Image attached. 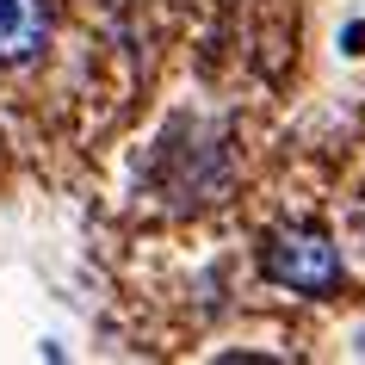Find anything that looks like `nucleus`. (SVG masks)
<instances>
[{"label":"nucleus","mask_w":365,"mask_h":365,"mask_svg":"<svg viewBox=\"0 0 365 365\" xmlns=\"http://www.w3.org/2000/svg\"><path fill=\"white\" fill-rule=\"evenodd\" d=\"M260 272L291 291H334L341 285V248L316 223H285L260 242Z\"/></svg>","instance_id":"f257e3e1"},{"label":"nucleus","mask_w":365,"mask_h":365,"mask_svg":"<svg viewBox=\"0 0 365 365\" xmlns=\"http://www.w3.org/2000/svg\"><path fill=\"white\" fill-rule=\"evenodd\" d=\"M50 43V0H0V68H19Z\"/></svg>","instance_id":"f03ea898"},{"label":"nucleus","mask_w":365,"mask_h":365,"mask_svg":"<svg viewBox=\"0 0 365 365\" xmlns=\"http://www.w3.org/2000/svg\"><path fill=\"white\" fill-rule=\"evenodd\" d=\"M341 43H346V50H359V43H365V25H346V31H341Z\"/></svg>","instance_id":"7ed1b4c3"},{"label":"nucleus","mask_w":365,"mask_h":365,"mask_svg":"<svg viewBox=\"0 0 365 365\" xmlns=\"http://www.w3.org/2000/svg\"><path fill=\"white\" fill-rule=\"evenodd\" d=\"M359 235H365V211H359Z\"/></svg>","instance_id":"20e7f679"}]
</instances>
